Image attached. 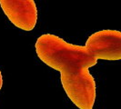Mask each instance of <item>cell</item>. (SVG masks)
<instances>
[{
    "label": "cell",
    "instance_id": "obj_1",
    "mask_svg": "<svg viewBox=\"0 0 121 109\" xmlns=\"http://www.w3.org/2000/svg\"><path fill=\"white\" fill-rule=\"evenodd\" d=\"M35 47L43 63L60 72L61 84L71 102L79 109H93L96 83L88 69L97 64V57L85 46L53 34L39 36Z\"/></svg>",
    "mask_w": 121,
    "mask_h": 109
},
{
    "label": "cell",
    "instance_id": "obj_2",
    "mask_svg": "<svg viewBox=\"0 0 121 109\" xmlns=\"http://www.w3.org/2000/svg\"><path fill=\"white\" fill-rule=\"evenodd\" d=\"M85 47L97 59L118 61L121 59V33L118 30H101L92 34Z\"/></svg>",
    "mask_w": 121,
    "mask_h": 109
},
{
    "label": "cell",
    "instance_id": "obj_3",
    "mask_svg": "<svg viewBox=\"0 0 121 109\" xmlns=\"http://www.w3.org/2000/svg\"><path fill=\"white\" fill-rule=\"evenodd\" d=\"M0 6L9 21L24 31L35 28L37 8L34 0H0Z\"/></svg>",
    "mask_w": 121,
    "mask_h": 109
},
{
    "label": "cell",
    "instance_id": "obj_4",
    "mask_svg": "<svg viewBox=\"0 0 121 109\" xmlns=\"http://www.w3.org/2000/svg\"><path fill=\"white\" fill-rule=\"evenodd\" d=\"M2 86H3V77H2V73L0 71V90H1Z\"/></svg>",
    "mask_w": 121,
    "mask_h": 109
}]
</instances>
